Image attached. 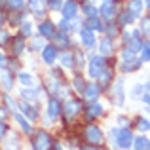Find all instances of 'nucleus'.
<instances>
[{
    "label": "nucleus",
    "instance_id": "nucleus-1",
    "mask_svg": "<svg viewBox=\"0 0 150 150\" xmlns=\"http://www.w3.org/2000/svg\"><path fill=\"white\" fill-rule=\"evenodd\" d=\"M114 135H116V144L120 148L133 146V133L129 131L127 127H120L118 131H114Z\"/></svg>",
    "mask_w": 150,
    "mask_h": 150
},
{
    "label": "nucleus",
    "instance_id": "nucleus-2",
    "mask_svg": "<svg viewBox=\"0 0 150 150\" xmlns=\"http://www.w3.org/2000/svg\"><path fill=\"white\" fill-rule=\"evenodd\" d=\"M105 70V57H91L89 59V65H88V74L91 78H99L101 72Z\"/></svg>",
    "mask_w": 150,
    "mask_h": 150
},
{
    "label": "nucleus",
    "instance_id": "nucleus-3",
    "mask_svg": "<svg viewBox=\"0 0 150 150\" xmlns=\"http://www.w3.org/2000/svg\"><path fill=\"white\" fill-rule=\"evenodd\" d=\"M84 135H86V139H88V143L93 144V146H99L103 143V131L97 127V125H88L86 131H84Z\"/></svg>",
    "mask_w": 150,
    "mask_h": 150
},
{
    "label": "nucleus",
    "instance_id": "nucleus-4",
    "mask_svg": "<svg viewBox=\"0 0 150 150\" xmlns=\"http://www.w3.org/2000/svg\"><path fill=\"white\" fill-rule=\"evenodd\" d=\"M25 48H27V42L23 38V34H17V36H13L10 40V51L13 57H21L25 53Z\"/></svg>",
    "mask_w": 150,
    "mask_h": 150
},
{
    "label": "nucleus",
    "instance_id": "nucleus-5",
    "mask_svg": "<svg viewBox=\"0 0 150 150\" xmlns=\"http://www.w3.org/2000/svg\"><path fill=\"white\" fill-rule=\"evenodd\" d=\"M30 144H33V148H50L51 144V137L48 135L46 131H36V135L33 137V141H30Z\"/></svg>",
    "mask_w": 150,
    "mask_h": 150
},
{
    "label": "nucleus",
    "instance_id": "nucleus-6",
    "mask_svg": "<svg viewBox=\"0 0 150 150\" xmlns=\"http://www.w3.org/2000/svg\"><path fill=\"white\" fill-rule=\"evenodd\" d=\"M82 112V105H80V101L78 99H69L65 103V114H67V118H76L78 114Z\"/></svg>",
    "mask_w": 150,
    "mask_h": 150
},
{
    "label": "nucleus",
    "instance_id": "nucleus-7",
    "mask_svg": "<svg viewBox=\"0 0 150 150\" xmlns=\"http://www.w3.org/2000/svg\"><path fill=\"white\" fill-rule=\"evenodd\" d=\"M19 112H21L23 116H27L29 120H36V118H38V110L34 108L29 101H25V99L19 101Z\"/></svg>",
    "mask_w": 150,
    "mask_h": 150
},
{
    "label": "nucleus",
    "instance_id": "nucleus-8",
    "mask_svg": "<svg viewBox=\"0 0 150 150\" xmlns=\"http://www.w3.org/2000/svg\"><path fill=\"white\" fill-rule=\"evenodd\" d=\"M59 116H61V103H59V99L51 97L48 101V118L50 120H57Z\"/></svg>",
    "mask_w": 150,
    "mask_h": 150
},
{
    "label": "nucleus",
    "instance_id": "nucleus-9",
    "mask_svg": "<svg viewBox=\"0 0 150 150\" xmlns=\"http://www.w3.org/2000/svg\"><path fill=\"white\" fill-rule=\"evenodd\" d=\"M99 93H101V86L99 84H88L86 89H84V97H86V101H89V103L99 99Z\"/></svg>",
    "mask_w": 150,
    "mask_h": 150
},
{
    "label": "nucleus",
    "instance_id": "nucleus-10",
    "mask_svg": "<svg viewBox=\"0 0 150 150\" xmlns=\"http://www.w3.org/2000/svg\"><path fill=\"white\" fill-rule=\"evenodd\" d=\"M46 8H48V0H29V10L38 17L44 15Z\"/></svg>",
    "mask_w": 150,
    "mask_h": 150
},
{
    "label": "nucleus",
    "instance_id": "nucleus-11",
    "mask_svg": "<svg viewBox=\"0 0 150 150\" xmlns=\"http://www.w3.org/2000/svg\"><path fill=\"white\" fill-rule=\"evenodd\" d=\"M38 30H40L42 38H53L55 36V25H53V21H48V19L38 25Z\"/></svg>",
    "mask_w": 150,
    "mask_h": 150
},
{
    "label": "nucleus",
    "instance_id": "nucleus-12",
    "mask_svg": "<svg viewBox=\"0 0 150 150\" xmlns=\"http://www.w3.org/2000/svg\"><path fill=\"white\" fill-rule=\"evenodd\" d=\"M80 38H82V44H84L86 48H93V46H95V34H93V30L88 29V27H84V29L80 30Z\"/></svg>",
    "mask_w": 150,
    "mask_h": 150
},
{
    "label": "nucleus",
    "instance_id": "nucleus-13",
    "mask_svg": "<svg viewBox=\"0 0 150 150\" xmlns=\"http://www.w3.org/2000/svg\"><path fill=\"white\" fill-rule=\"evenodd\" d=\"M76 11H78V4H76V0H67V2L63 4V17H67V19H74Z\"/></svg>",
    "mask_w": 150,
    "mask_h": 150
},
{
    "label": "nucleus",
    "instance_id": "nucleus-14",
    "mask_svg": "<svg viewBox=\"0 0 150 150\" xmlns=\"http://www.w3.org/2000/svg\"><path fill=\"white\" fill-rule=\"evenodd\" d=\"M42 59H44L48 65H51V63L57 59V48H55V46H51V44L46 46V48L42 50Z\"/></svg>",
    "mask_w": 150,
    "mask_h": 150
},
{
    "label": "nucleus",
    "instance_id": "nucleus-15",
    "mask_svg": "<svg viewBox=\"0 0 150 150\" xmlns=\"http://www.w3.org/2000/svg\"><path fill=\"white\" fill-rule=\"evenodd\" d=\"M0 82H2L4 89H11V88H13V76H11V70L0 69Z\"/></svg>",
    "mask_w": 150,
    "mask_h": 150
},
{
    "label": "nucleus",
    "instance_id": "nucleus-16",
    "mask_svg": "<svg viewBox=\"0 0 150 150\" xmlns=\"http://www.w3.org/2000/svg\"><path fill=\"white\" fill-rule=\"evenodd\" d=\"M99 11H101V15H103V17L110 21V19L114 17V13H116V6H114L112 2H108V0H105V4L101 6V10H99Z\"/></svg>",
    "mask_w": 150,
    "mask_h": 150
},
{
    "label": "nucleus",
    "instance_id": "nucleus-17",
    "mask_svg": "<svg viewBox=\"0 0 150 150\" xmlns=\"http://www.w3.org/2000/svg\"><path fill=\"white\" fill-rule=\"evenodd\" d=\"M19 84H21L23 88H34V86H36V78L30 72H19Z\"/></svg>",
    "mask_w": 150,
    "mask_h": 150
},
{
    "label": "nucleus",
    "instance_id": "nucleus-18",
    "mask_svg": "<svg viewBox=\"0 0 150 150\" xmlns=\"http://www.w3.org/2000/svg\"><path fill=\"white\" fill-rule=\"evenodd\" d=\"M59 63L63 65V69H72V67H74V53H72V51L59 53Z\"/></svg>",
    "mask_w": 150,
    "mask_h": 150
},
{
    "label": "nucleus",
    "instance_id": "nucleus-19",
    "mask_svg": "<svg viewBox=\"0 0 150 150\" xmlns=\"http://www.w3.org/2000/svg\"><path fill=\"white\" fill-rule=\"evenodd\" d=\"M53 40H55V48H69L70 46V38L67 33H57L53 36Z\"/></svg>",
    "mask_w": 150,
    "mask_h": 150
},
{
    "label": "nucleus",
    "instance_id": "nucleus-20",
    "mask_svg": "<svg viewBox=\"0 0 150 150\" xmlns=\"http://www.w3.org/2000/svg\"><path fill=\"white\" fill-rule=\"evenodd\" d=\"M101 114H103V106H101V105H97L95 101H93V103H89V106H88V112H86L88 120H93V118L101 116Z\"/></svg>",
    "mask_w": 150,
    "mask_h": 150
},
{
    "label": "nucleus",
    "instance_id": "nucleus-21",
    "mask_svg": "<svg viewBox=\"0 0 150 150\" xmlns=\"http://www.w3.org/2000/svg\"><path fill=\"white\" fill-rule=\"evenodd\" d=\"M38 93H40V89H38V88H23V91H21V97H23L25 101L33 103V101H36Z\"/></svg>",
    "mask_w": 150,
    "mask_h": 150
},
{
    "label": "nucleus",
    "instance_id": "nucleus-22",
    "mask_svg": "<svg viewBox=\"0 0 150 150\" xmlns=\"http://www.w3.org/2000/svg\"><path fill=\"white\" fill-rule=\"evenodd\" d=\"M99 50H101V53H103V55H110V53H112V51H114L112 38H110V36L103 38V40H101V44H99Z\"/></svg>",
    "mask_w": 150,
    "mask_h": 150
},
{
    "label": "nucleus",
    "instance_id": "nucleus-23",
    "mask_svg": "<svg viewBox=\"0 0 150 150\" xmlns=\"http://www.w3.org/2000/svg\"><path fill=\"white\" fill-rule=\"evenodd\" d=\"M86 27L91 30H105V25L97 19V15H93V17H88V21H86Z\"/></svg>",
    "mask_w": 150,
    "mask_h": 150
},
{
    "label": "nucleus",
    "instance_id": "nucleus-24",
    "mask_svg": "<svg viewBox=\"0 0 150 150\" xmlns=\"http://www.w3.org/2000/svg\"><path fill=\"white\" fill-rule=\"evenodd\" d=\"M13 118H15V120L19 122V125L23 127V131H25V133H30V131H33V127H30V124H29V122L25 120V118H23V114H21V112H13Z\"/></svg>",
    "mask_w": 150,
    "mask_h": 150
},
{
    "label": "nucleus",
    "instance_id": "nucleus-25",
    "mask_svg": "<svg viewBox=\"0 0 150 150\" xmlns=\"http://www.w3.org/2000/svg\"><path fill=\"white\" fill-rule=\"evenodd\" d=\"M99 80H101V86L103 88H106V86L112 82V70H108V69H105L101 72V76H99Z\"/></svg>",
    "mask_w": 150,
    "mask_h": 150
},
{
    "label": "nucleus",
    "instance_id": "nucleus-26",
    "mask_svg": "<svg viewBox=\"0 0 150 150\" xmlns=\"http://www.w3.org/2000/svg\"><path fill=\"white\" fill-rule=\"evenodd\" d=\"M116 105L118 106L124 105V82L122 80L116 84Z\"/></svg>",
    "mask_w": 150,
    "mask_h": 150
},
{
    "label": "nucleus",
    "instance_id": "nucleus-27",
    "mask_svg": "<svg viewBox=\"0 0 150 150\" xmlns=\"http://www.w3.org/2000/svg\"><path fill=\"white\" fill-rule=\"evenodd\" d=\"M137 69H139V61H135V59L122 63V70H124V72H131V70H137Z\"/></svg>",
    "mask_w": 150,
    "mask_h": 150
},
{
    "label": "nucleus",
    "instance_id": "nucleus-28",
    "mask_svg": "<svg viewBox=\"0 0 150 150\" xmlns=\"http://www.w3.org/2000/svg\"><path fill=\"white\" fill-rule=\"evenodd\" d=\"M129 11L139 15L141 11H143V0H131V2H129Z\"/></svg>",
    "mask_w": 150,
    "mask_h": 150
},
{
    "label": "nucleus",
    "instance_id": "nucleus-29",
    "mask_svg": "<svg viewBox=\"0 0 150 150\" xmlns=\"http://www.w3.org/2000/svg\"><path fill=\"white\" fill-rule=\"evenodd\" d=\"M6 4L11 11H19L23 8V4H25V0H6Z\"/></svg>",
    "mask_w": 150,
    "mask_h": 150
},
{
    "label": "nucleus",
    "instance_id": "nucleus-30",
    "mask_svg": "<svg viewBox=\"0 0 150 150\" xmlns=\"http://www.w3.org/2000/svg\"><path fill=\"white\" fill-rule=\"evenodd\" d=\"M133 19H135V13L133 11H125V13L120 15V25H129V23H133Z\"/></svg>",
    "mask_w": 150,
    "mask_h": 150
},
{
    "label": "nucleus",
    "instance_id": "nucleus-31",
    "mask_svg": "<svg viewBox=\"0 0 150 150\" xmlns=\"http://www.w3.org/2000/svg\"><path fill=\"white\" fill-rule=\"evenodd\" d=\"M133 146L139 148V150L150 148V141H148V139H144V137H137V139H135V144H133Z\"/></svg>",
    "mask_w": 150,
    "mask_h": 150
},
{
    "label": "nucleus",
    "instance_id": "nucleus-32",
    "mask_svg": "<svg viewBox=\"0 0 150 150\" xmlns=\"http://www.w3.org/2000/svg\"><path fill=\"white\" fill-rule=\"evenodd\" d=\"M21 34L23 36H30V34H33V25H30V21H21Z\"/></svg>",
    "mask_w": 150,
    "mask_h": 150
},
{
    "label": "nucleus",
    "instance_id": "nucleus-33",
    "mask_svg": "<svg viewBox=\"0 0 150 150\" xmlns=\"http://www.w3.org/2000/svg\"><path fill=\"white\" fill-rule=\"evenodd\" d=\"M72 84H74V89H78V91H84L86 89V82H84V78L78 74V76H74V80H72Z\"/></svg>",
    "mask_w": 150,
    "mask_h": 150
},
{
    "label": "nucleus",
    "instance_id": "nucleus-34",
    "mask_svg": "<svg viewBox=\"0 0 150 150\" xmlns=\"http://www.w3.org/2000/svg\"><path fill=\"white\" fill-rule=\"evenodd\" d=\"M137 129L139 131H150V122L144 120V118H139L137 120Z\"/></svg>",
    "mask_w": 150,
    "mask_h": 150
},
{
    "label": "nucleus",
    "instance_id": "nucleus-35",
    "mask_svg": "<svg viewBox=\"0 0 150 150\" xmlns=\"http://www.w3.org/2000/svg\"><path fill=\"white\" fill-rule=\"evenodd\" d=\"M141 51H143V61H150V42H144L143 46H141Z\"/></svg>",
    "mask_w": 150,
    "mask_h": 150
},
{
    "label": "nucleus",
    "instance_id": "nucleus-36",
    "mask_svg": "<svg viewBox=\"0 0 150 150\" xmlns=\"http://www.w3.org/2000/svg\"><path fill=\"white\" fill-rule=\"evenodd\" d=\"M48 8H50V10H53V11L63 10V2H61V0H48Z\"/></svg>",
    "mask_w": 150,
    "mask_h": 150
},
{
    "label": "nucleus",
    "instance_id": "nucleus-37",
    "mask_svg": "<svg viewBox=\"0 0 150 150\" xmlns=\"http://www.w3.org/2000/svg\"><path fill=\"white\" fill-rule=\"evenodd\" d=\"M141 33L143 34H150V17H144L141 23Z\"/></svg>",
    "mask_w": 150,
    "mask_h": 150
},
{
    "label": "nucleus",
    "instance_id": "nucleus-38",
    "mask_svg": "<svg viewBox=\"0 0 150 150\" xmlns=\"http://www.w3.org/2000/svg\"><path fill=\"white\" fill-rule=\"evenodd\" d=\"M84 13L88 15V17H93V15H97L95 8H93V4H84Z\"/></svg>",
    "mask_w": 150,
    "mask_h": 150
},
{
    "label": "nucleus",
    "instance_id": "nucleus-39",
    "mask_svg": "<svg viewBox=\"0 0 150 150\" xmlns=\"http://www.w3.org/2000/svg\"><path fill=\"white\" fill-rule=\"evenodd\" d=\"M8 38H10V34H8V33H4V30L0 29V46L8 44Z\"/></svg>",
    "mask_w": 150,
    "mask_h": 150
},
{
    "label": "nucleus",
    "instance_id": "nucleus-40",
    "mask_svg": "<svg viewBox=\"0 0 150 150\" xmlns=\"http://www.w3.org/2000/svg\"><path fill=\"white\" fill-rule=\"evenodd\" d=\"M6 133H8V125L4 124L2 120H0V141L4 139V135H6Z\"/></svg>",
    "mask_w": 150,
    "mask_h": 150
},
{
    "label": "nucleus",
    "instance_id": "nucleus-41",
    "mask_svg": "<svg viewBox=\"0 0 150 150\" xmlns=\"http://www.w3.org/2000/svg\"><path fill=\"white\" fill-rule=\"evenodd\" d=\"M6 65H8V59H6V55L0 51V69H6Z\"/></svg>",
    "mask_w": 150,
    "mask_h": 150
},
{
    "label": "nucleus",
    "instance_id": "nucleus-42",
    "mask_svg": "<svg viewBox=\"0 0 150 150\" xmlns=\"http://www.w3.org/2000/svg\"><path fill=\"white\" fill-rule=\"evenodd\" d=\"M6 116H8V110L0 106V120H4V118H6Z\"/></svg>",
    "mask_w": 150,
    "mask_h": 150
},
{
    "label": "nucleus",
    "instance_id": "nucleus-43",
    "mask_svg": "<svg viewBox=\"0 0 150 150\" xmlns=\"http://www.w3.org/2000/svg\"><path fill=\"white\" fill-rule=\"evenodd\" d=\"M4 23H6V17H4V13L0 11V29H2V25H4Z\"/></svg>",
    "mask_w": 150,
    "mask_h": 150
},
{
    "label": "nucleus",
    "instance_id": "nucleus-44",
    "mask_svg": "<svg viewBox=\"0 0 150 150\" xmlns=\"http://www.w3.org/2000/svg\"><path fill=\"white\" fill-rule=\"evenodd\" d=\"M143 103H146V105H150V95H143Z\"/></svg>",
    "mask_w": 150,
    "mask_h": 150
},
{
    "label": "nucleus",
    "instance_id": "nucleus-45",
    "mask_svg": "<svg viewBox=\"0 0 150 150\" xmlns=\"http://www.w3.org/2000/svg\"><path fill=\"white\" fill-rule=\"evenodd\" d=\"M4 4H6V0H0V6H4Z\"/></svg>",
    "mask_w": 150,
    "mask_h": 150
},
{
    "label": "nucleus",
    "instance_id": "nucleus-46",
    "mask_svg": "<svg viewBox=\"0 0 150 150\" xmlns=\"http://www.w3.org/2000/svg\"><path fill=\"white\" fill-rule=\"evenodd\" d=\"M146 4H148V10H150V0H146Z\"/></svg>",
    "mask_w": 150,
    "mask_h": 150
},
{
    "label": "nucleus",
    "instance_id": "nucleus-47",
    "mask_svg": "<svg viewBox=\"0 0 150 150\" xmlns=\"http://www.w3.org/2000/svg\"><path fill=\"white\" fill-rule=\"evenodd\" d=\"M146 88H150V84H148V86H146Z\"/></svg>",
    "mask_w": 150,
    "mask_h": 150
}]
</instances>
